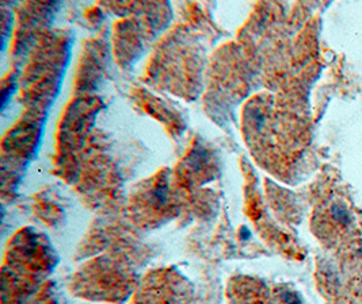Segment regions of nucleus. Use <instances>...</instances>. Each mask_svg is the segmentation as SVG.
Listing matches in <instances>:
<instances>
[{"mask_svg":"<svg viewBox=\"0 0 362 304\" xmlns=\"http://www.w3.org/2000/svg\"><path fill=\"white\" fill-rule=\"evenodd\" d=\"M354 217L344 199L337 197L320 208L316 218V230L319 237L329 243L345 241L354 230Z\"/></svg>","mask_w":362,"mask_h":304,"instance_id":"f257e3e1","label":"nucleus"}]
</instances>
